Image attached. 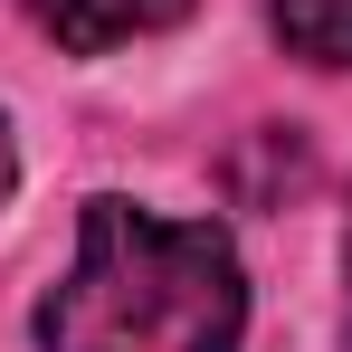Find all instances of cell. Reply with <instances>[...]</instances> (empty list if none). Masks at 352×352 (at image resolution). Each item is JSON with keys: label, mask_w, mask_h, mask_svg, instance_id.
I'll return each mask as SVG.
<instances>
[{"label": "cell", "mask_w": 352, "mask_h": 352, "mask_svg": "<svg viewBox=\"0 0 352 352\" xmlns=\"http://www.w3.org/2000/svg\"><path fill=\"white\" fill-rule=\"evenodd\" d=\"M248 333V276L229 229L162 219L115 190L86 200L76 267L38 305L48 352H238Z\"/></svg>", "instance_id": "cell-1"}, {"label": "cell", "mask_w": 352, "mask_h": 352, "mask_svg": "<svg viewBox=\"0 0 352 352\" xmlns=\"http://www.w3.org/2000/svg\"><path fill=\"white\" fill-rule=\"evenodd\" d=\"M181 0H29V19L76 48V58H96V48H124V38H143V29H162Z\"/></svg>", "instance_id": "cell-2"}, {"label": "cell", "mask_w": 352, "mask_h": 352, "mask_svg": "<svg viewBox=\"0 0 352 352\" xmlns=\"http://www.w3.org/2000/svg\"><path fill=\"white\" fill-rule=\"evenodd\" d=\"M276 38L314 67H352V0H276Z\"/></svg>", "instance_id": "cell-3"}, {"label": "cell", "mask_w": 352, "mask_h": 352, "mask_svg": "<svg viewBox=\"0 0 352 352\" xmlns=\"http://www.w3.org/2000/svg\"><path fill=\"white\" fill-rule=\"evenodd\" d=\"M10 181H19V153H10V124H0V200H10Z\"/></svg>", "instance_id": "cell-4"}]
</instances>
